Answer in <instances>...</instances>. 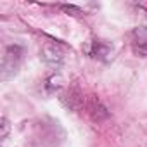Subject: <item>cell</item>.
I'll list each match as a JSON object with an SVG mask.
<instances>
[{
    "mask_svg": "<svg viewBox=\"0 0 147 147\" xmlns=\"http://www.w3.org/2000/svg\"><path fill=\"white\" fill-rule=\"evenodd\" d=\"M21 61H23V49L19 45H9L4 52L2 57V80L7 82L11 78H14L18 75V71L21 67Z\"/></svg>",
    "mask_w": 147,
    "mask_h": 147,
    "instance_id": "1",
    "label": "cell"
},
{
    "mask_svg": "<svg viewBox=\"0 0 147 147\" xmlns=\"http://www.w3.org/2000/svg\"><path fill=\"white\" fill-rule=\"evenodd\" d=\"M42 57L50 67H55V69H59L64 62V54L55 45H45L43 50H42Z\"/></svg>",
    "mask_w": 147,
    "mask_h": 147,
    "instance_id": "2",
    "label": "cell"
},
{
    "mask_svg": "<svg viewBox=\"0 0 147 147\" xmlns=\"http://www.w3.org/2000/svg\"><path fill=\"white\" fill-rule=\"evenodd\" d=\"M111 54V49L106 42L102 40H95L92 43V49H90V55L92 57H99V59H106L107 55Z\"/></svg>",
    "mask_w": 147,
    "mask_h": 147,
    "instance_id": "3",
    "label": "cell"
},
{
    "mask_svg": "<svg viewBox=\"0 0 147 147\" xmlns=\"http://www.w3.org/2000/svg\"><path fill=\"white\" fill-rule=\"evenodd\" d=\"M88 109H90L92 118H94V119H97V121L107 116V109L100 104V100H99V99H92V100H90V104H88Z\"/></svg>",
    "mask_w": 147,
    "mask_h": 147,
    "instance_id": "4",
    "label": "cell"
},
{
    "mask_svg": "<svg viewBox=\"0 0 147 147\" xmlns=\"http://www.w3.org/2000/svg\"><path fill=\"white\" fill-rule=\"evenodd\" d=\"M9 130H11V125H9V121H7V118L4 116L2 119H0V137H2V138H7Z\"/></svg>",
    "mask_w": 147,
    "mask_h": 147,
    "instance_id": "5",
    "label": "cell"
},
{
    "mask_svg": "<svg viewBox=\"0 0 147 147\" xmlns=\"http://www.w3.org/2000/svg\"><path fill=\"white\" fill-rule=\"evenodd\" d=\"M133 52L138 57H147V43H133Z\"/></svg>",
    "mask_w": 147,
    "mask_h": 147,
    "instance_id": "6",
    "label": "cell"
},
{
    "mask_svg": "<svg viewBox=\"0 0 147 147\" xmlns=\"http://www.w3.org/2000/svg\"><path fill=\"white\" fill-rule=\"evenodd\" d=\"M61 9H62L64 12H67V14L71 12L73 16H80V14H82V9H80V7H75V5H61Z\"/></svg>",
    "mask_w": 147,
    "mask_h": 147,
    "instance_id": "7",
    "label": "cell"
}]
</instances>
